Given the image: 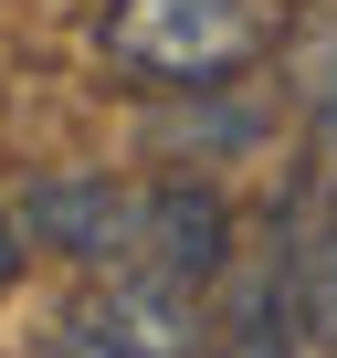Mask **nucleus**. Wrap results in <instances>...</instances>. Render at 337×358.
<instances>
[{"label": "nucleus", "instance_id": "4", "mask_svg": "<svg viewBox=\"0 0 337 358\" xmlns=\"http://www.w3.org/2000/svg\"><path fill=\"white\" fill-rule=\"evenodd\" d=\"M127 264L190 285V295L222 285V264H232V201L211 190V179H148V190H137V253Z\"/></svg>", "mask_w": 337, "mask_h": 358}, {"label": "nucleus", "instance_id": "2", "mask_svg": "<svg viewBox=\"0 0 337 358\" xmlns=\"http://www.w3.org/2000/svg\"><path fill=\"white\" fill-rule=\"evenodd\" d=\"M190 337H201V295L190 285H168L148 264H106V274H85L53 358H190Z\"/></svg>", "mask_w": 337, "mask_h": 358}, {"label": "nucleus", "instance_id": "3", "mask_svg": "<svg viewBox=\"0 0 337 358\" xmlns=\"http://www.w3.org/2000/svg\"><path fill=\"white\" fill-rule=\"evenodd\" d=\"M22 232L43 253H64L74 274H106L137 253V190H116L106 169H43L22 190Z\"/></svg>", "mask_w": 337, "mask_h": 358}, {"label": "nucleus", "instance_id": "5", "mask_svg": "<svg viewBox=\"0 0 337 358\" xmlns=\"http://www.w3.org/2000/svg\"><path fill=\"white\" fill-rule=\"evenodd\" d=\"M274 264H285L306 348L337 358V179H295V211H285V253Z\"/></svg>", "mask_w": 337, "mask_h": 358}, {"label": "nucleus", "instance_id": "6", "mask_svg": "<svg viewBox=\"0 0 337 358\" xmlns=\"http://www.w3.org/2000/svg\"><path fill=\"white\" fill-rule=\"evenodd\" d=\"M306 348V327H295V295H285V264L243 295V316H232V337H222V358H295Z\"/></svg>", "mask_w": 337, "mask_h": 358}, {"label": "nucleus", "instance_id": "1", "mask_svg": "<svg viewBox=\"0 0 337 358\" xmlns=\"http://www.w3.org/2000/svg\"><path fill=\"white\" fill-rule=\"evenodd\" d=\"M274 43L264 0H106L95 11V53L148 85V95H222L232 74H253Z\"/></svg>", "mask_w": 337, "mask_h": 358}, {"label": "nucleus", "instance_id": "7", "mask_svg": "<svg viewBox=\"0 0 337 358\" xmlns=\"http://www.w3.org/2000/svg\"><path fill=\"white\" fill-rule=\"evenodd\" d=\"M11 274H22V211L0 201V285H11Z\"/></svg>", "mask_w": 337, "mask_h": 358}]
</instances>
